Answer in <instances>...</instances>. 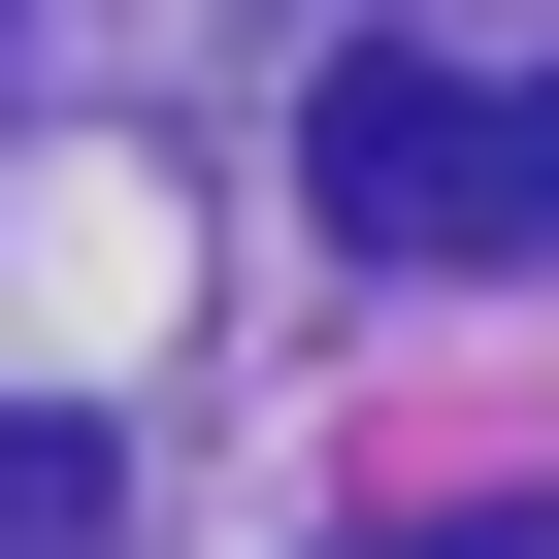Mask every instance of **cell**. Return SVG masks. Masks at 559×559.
Segmentation results:
<instances>
[{"mask_svg": "<svg viewBox=\"0 0 559 559\" xmlns=\"http://www.w3.org/2000/svg\"><path fill=\"white\" fill-rule=\"evenodd\" d=\"M297 198H330L362 263H559V67H428V34H362L330 132H297Z\"/></svg>", "mask_w": 559, "mask_h": 559, "instance_id": "obj_1", "label": "cell"}]
</instances>
